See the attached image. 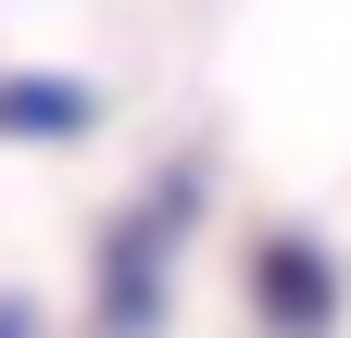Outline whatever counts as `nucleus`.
I'll return each mask as SVG.
<instances>
[{
	"mask_svg": "<svg viewBox=\"0 0 351 338\" xmlns=\"http://www.w3.org/2000/svg\"><path fill=\"white\" fill-rule=\"evenodd\" d=\"M251 313L276 326V338H326V326H339V276H326V250H314V238H263V263H251Z\"/></svg>",
	"mask_w": 351,
	"mask_h": 338,
	"instance_id": "obj_2",
	"label": "nucleus"
},
{
	"mask_svg": "<svg viewBox=\"0 0 351 338\" xmlns=\"http://www.w3.org/2000/svg\"><path fill=\"white\" fill-rule=\"evenodd\" d=\"M0 338H38V313H25V301H0Z\"/></svg>",
	"mask_w": 351,
	"mask_h": 338,
	"instance_id": "obj_4",
	"label": "nucleus"
},
{
	"mask_svg": "<svg viewBox=\"0 0 351 338\" xmlns=\"http://www.w3.org/2000/svg\"><path fill=\"white\" fill-rule=\"evenodd\" d=\"M88 125V88H63V75H13L0 88V138H75Z\"/></svg>",
	"mask_w": 351,
	"mask_h": 338,
	"instance_id": "obj_3",
	"label": "nucleus"
},
{
	"mask_svg": "<svg viewBox=\"0 0 351 338\" xmlns=\"http://www.w3.org/2000/svg\"><path fill=\"white\" fill-rule=\"evenodd\" d=\"M189 200H201L189 176H163L138 213L113 226V263H101V326H113V338H138V326H151V288H163V226H189Z\"/></svg>",
	"mask_w": 351,
	"mask_h": 338,
	"instance_id": "obj_1",
	"label": "nucleus"
}]
</instances>
